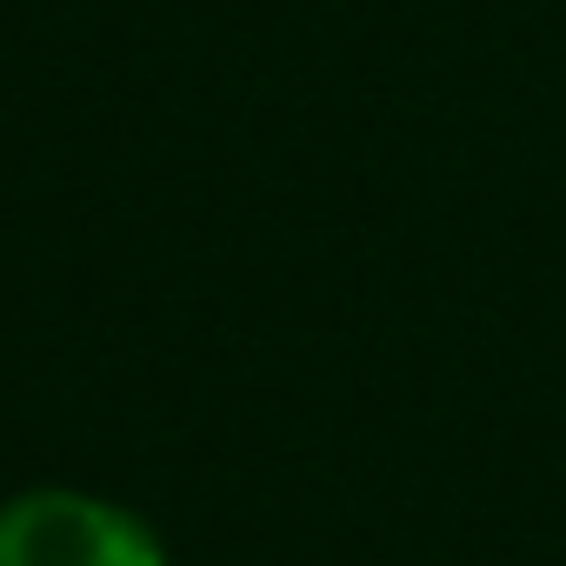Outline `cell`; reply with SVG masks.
<instances>
[{
  "mask_svg": "<svg viewBox=\"0 0 566 566\" xmlns=\"http://www.w3.org/2000/svg\"><path fill=\"white\" fill-rule=\"evenodd\" d=\"M0 566H160V546L87 493H28L0 513Z\"/></svg>",
  "mask_w": 566,
  "mask_h": 566,
  "instance_id": "1",
  "label": "cell"
}]
</instances>
